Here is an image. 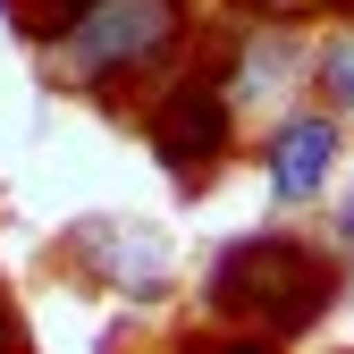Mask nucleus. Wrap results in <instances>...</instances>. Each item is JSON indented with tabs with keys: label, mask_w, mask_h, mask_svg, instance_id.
Here are the masks:
<instances>
[{
	"label": "nucleus",
	"mask_w": 354,
	"mask_h": 354,
	"mask_svg": "<svg viewBox=\"0 0 354 354\" xmlns=\"http://www.w3.org/2000/svg\"><path fill=\"white\" fill-rule=\"evenodd\" d=\"M228 136H236V110H228V93H219L211 76L169 84L160 110H152V144H160V160H177L186 177H203L219 152H228Z\"/></svg>",
	"instance_id": "nucleus-3"
},
{
	"label": "nucleus",
	"mask_w": 354,
	"mask_h": 354,
	"mask_svg": "<svg viewBox=\"0 0 354 354\" xmlns=\"http://www.w3.org/2000/svg\"><path fill=\"white\" fill-rule=\"evenodd\" d=\"M186 42H194V9H186V0H76L68 26L42 42V51H51L59 84L110 93V84L160 76Z\"/></svg>",
	"instance_id": "nucleus-1"
},
{
	"label": "nucleus",
	"mask_w": 354,
	"mask_h": 354,
	"mask_svg": "<svg viewBox=\"0 0 354 354\" xmlns=\"http://www.w3.org/2000/svg\"><path fill=\"white\" fill-rule=\"evenodd\" d=\"M329 295H337V270H329V253L321 245H304V236H245L219 253V270H211V304L228 321H245L253 337H295V329H313L329 313Z\"/></svg>",
	"instance_id": "nucleus-2"
},
{
	"label": "nucleus",
	"mask_w": 354,
	"mask_h": 354,
	"mask_svg": "<svg viewBox=\"0 0 354 354\" xmlns=\"http://www.w3.org/2000/svg\"><path fill=\"white\" fill-rule=\"evenodd\" d=\"M337 160H346V127L329 110H287L270 127V144H261V177H270L279 203H313Z\"/></svg>",
	"instance_id": "nucleus-4"
},
{
	"label": "nucleus",
	"mask_w": 354,
	"mask_h": 354,
	"mask_svg": "<svg viewBox=\"0 0 354 354\" xmlns=\"http://www.w3.org/2000/svg\"><path fill=\"white\" fill-rule=\"evenodd\" d=\"M236 9H245V17H261V26H287L295 9H313V0H236Z\"/></svg>",
	"instance_id": "nucleus-7"
},
{
	"label": "nucleus",
	"mask_w": 354,
	"mask_h": 354,
	"mask_svg": "<svg viewBox=\"0 0 354 354\" xmlns=\"http://www.w3.org/2000/svg\"><path fill=\"white\" fill-rule=\"evenodd\" d=\"M304 68H313V51H304L295 26H245L236 51H228V76H219V93H228V110H253V102H279L304 84Z\"/></svg>",
	"instance_id": "nucleus-5"
},
{
	"label": "nucleus",
	"mask_w": 354,
	"mask_h": 354,
	"mask_svg": "<svg viewBox=\"0 0 354 354\" xmlns=\"http://www.w3.org/2000/svg\"><path fill=\"white\" fill-rule=\"evenodd\" d=\"M337 228H346V245H354V186H346V211H337Z\"/></svg>",
	"instance_id": "nucleus-10"
},
{
	"label": "nucleus",
	"mask_w": 354,
	"mask_h": 354,
	"mask_svg": "<svg viewBox=\"0 0 354 354\" xmlns=\"http://www.w3.org/2000/svg\"><path fill=\"white\" fill-rule=\"evenodd\" d=\"M203 354H279L270 337H228V346H203Z\"/></svg>",
	"instance_id": "nucleus-8"
},
{
	"label": "nucleus",
	"mask_w": 354,
	"mask_h": 354,
	"mask_svg": "<svg viewBox=\"0 0 354 354\" xmlns=\"http://www.w3.org/2000/svg\"><path fill=\"white\" fill-rule=\"evenodd\" d=\"M304 84L321 93V110H329V118H346V110H354V26L321 34V51H313V68H304Z\"/></svg>",
	"instance_id": "nucleus-6"
},
{
	"label": "nucleus",
	"mask_w": 354,
	"mask_h": 354,
	"mask_svg": "<svg viewBox=\"0 0 354 354\" xmlns=\"http://www.w3.org/2000/svg\"><path fill=\"white\" fill-rule=\"evenodd\" d=\"M0 354H17V321H9V304H0Z\"/></svg>",
	"instance_id": "nucleus-9"
}]
</instances>
